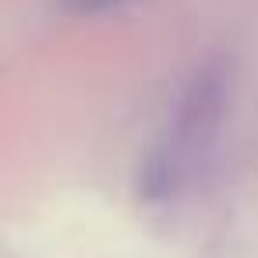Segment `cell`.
<instances>
[{
	"mask_svg": "<svg viewBox=\"0 0 258 258\" xmlns=\"http://www.w3.org/2000/svg\"><path fill=\"white\" fill-rule=\"evenodd\" d=\"M71 11H106V8H117L124 0H64Z\"/></svg>",
	"mask_w": 258,
	"mask_h": 258,
	"instance_id": "6da1fadb",
	"label": "cell"
}]
</instances>
